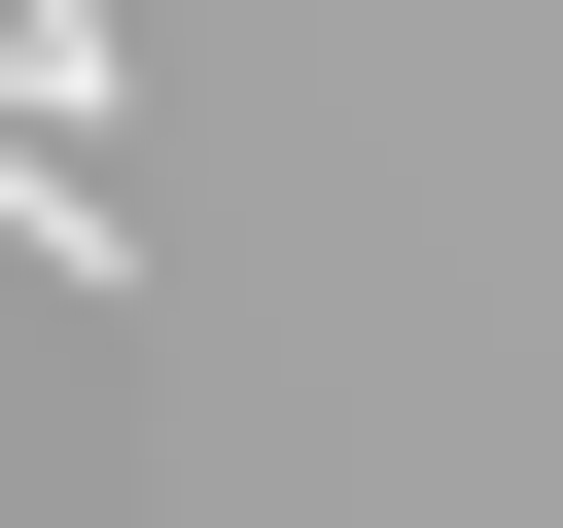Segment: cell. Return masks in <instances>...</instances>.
<instances>
[{"instance_id": "obj_1", "label": "cell", "mask_w": 563, "mask_h": 528, "mask_svg": "<svg viewBox=\"0 0 563 528\" xmlns=\"http://www.w3.org/2000/svg\"><path fill=\"white\" fill-rule=\"evenodd\" d=\"M0 106L70 141V106H106V0H0Z\"/></svg>"}]
</instances>
